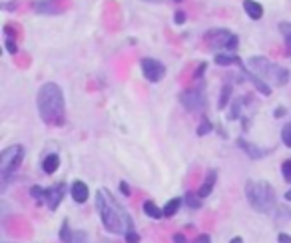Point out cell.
<instances>
[{
  "label": "cell",
  "instance_id": "14",
  "mask_svg": "<svg viewBox=\"0 0 291 243\" xmlns=\"http://www.w3.org/2000/svg\"><path fill=\"white\" fill-rule=\"evenodd\" d=\"M58 168H60V155H58V153H48V155H44V159H42V172H44V174L52 176V174L58 172Z\"/></svg>",
  "mask_w": 291,
  "mask_h": 243
},
{
  "label": "cell",
  "instance_id": "38",
  "mask_svg": "<svg viewBox=\"0 0 291 243\" xmlns=\"http://www.w3.org/2000/svg\"><path fill=\"white\" fill-rule=\"evenodd\" d=\"M174 243H188V239L181 235V233H175V235H174Z\"/></svg>",
  "mask_w": 291,
  "mask_h": 243
},
{
  "label": "cell",
  "instance_id": "7",
  "mask_svg": "<svg viewBox=\"0 0 291 243\" xmlns=\"http://www.w3.org/2000/svg\"><path fill=\"white\" fill-rule=\"evenodd\" d=\"M140 68H142L144 78L148 80L150 84H158L160 80H164V76H166V66L156 58H142Z\"/></svg>",
  "mask_w": 291,
  "mask_h": 243
},
{
  "label": "cell",
  "instance_id": "23",
  "mask_svg": "<svg viewBox=\"0 0 291 243\" xmlns=\"http://www.w3.org/2000/svg\"><path fill=\"white\" fill-rule=\"evenodd\" d=\"M211 130H213L211 122H209V120H207V118L204 116V118H202V122H200V126H198V130H196V134H198L200 138H204V136H207V134H209Z\"/></svg>",
  "mask_w": 291,
  "mask_h": 243
},
{
  "label": "cell",
  "instance_id": "43",
  "mask_svg": "<svg viewBox=\"0 0 291 243\" xmlns=\"http://www.w3.org/2000/svg\"><path fill=\"white\" fill-rule=\"evenodd\" d=\"M6 243H8V241H6Z\"/></svg>",
  "mask_w": 291,
  "mask_h": 243
},
{
  "label": "cell",
  "instance_id": "16",
  "mask_svg": "<svg viewBox=\"0 0 291 243\" xmlns=\"http://www.w3.org/2000/svg\"><path fill=\"white\" fill-rule=\"evenodd\" d=\"M213 62L217 64V66H243L241 64V58L239 56H235L233 52H220V54H215V58H213Z\"/></svg>",
  "mask_w": 291,
  "mask_h": 243
},
{
  "label": "cell",
  "instance_id": "41",
  "mask_svg": "<svg viewBox=\"0 0 291 243\" xmlns=\"http://www.w3.org/2000/svg\"><path fill=\"white\" fill-rule=\"evenodd\" d=\"M283 197H285V201H291V189H287V193Z\"/></svg>",
  "mask_w": 291,
  "mask_h": 243
},
{
  "label": "cell",
  "instance_id": "20",
  "mask_svg": "<svg viewBox=\"0 0 291 243\" xmlns=\"http://www.w3.org/2000/svg\"><path fill=\"white\" fill-rule=\"evenodd\" d=\"M232 90H233L232 84H224V88H222V92H220V100H217V110L228 108V104H230V100H232Z\"/></svg>",
  "mask_w": 291,
  "mask_h": 243
},
{
  "label": "cell",
  "instance_id": "22",
  "mask_svg": "<svg viewBox=\"0 0 291 243\" xmlns=\"http://www.w3.org/2000/svg\"><path fill=\"white\" fill-rule=\"evenodd\" d=\"M271 215H273V219L277 223H283V221H289L291 219V210L289 208H283V206H277Z\"/></svg>",
  "mask_w": 291,
  "mask_h": 243
},
{
  "label": "cell",
  "instance_id": "13",
  "mask_svg": "<svg viewBox=\"0 0 291 243\" xmlns=\"http://www.w3.org/2000/svg\"><path fill=\"white\" fill-rule=\"evenodd\" d=\"M34 10L38 14H58V12H62V8L56 4V0H38V2H34Z\"/></svg>",
  "mask_w": 291,
  "mask_h": 243
},
{
  "label": "cell",
  "instance_id": "35",
  "mask_svg": "<svg viewBox=\"0 0 291 243\" xmlns=\"http://www.w3.org/2000/svg\"><path fill=\"white\" fill-rule=\"evenodd\" d=\"M120 191H122L126 197H130V195H132V189H130V185H128L126 182H120Z\"/></svg>",
  "mask_w": 291,
  "mask_h": 243
},
{
  "label": "cell",
  "instance_id": "17",
  "mask_svg": "<svg viewBox=\"0 0 291 243\" xmlns=\"http://www.w3.org/2000/svg\"><path fill=\"white\" fill-rule=\"evenodd\" d=\"M215 180H217V172L215 170H209L207 172V176H205V182L202 183V187L198 189V193H200V197H207V195H211V191H213V185H215Z\"/></svg>",
  "mask_w": 291,
  "mask_h": 243
},
{
  "label": "cell",
  "instance_id": "33",
  "mask_svg": "<svg viewBox=\"0 0 291 243\" xmlns=\"http://www.w3.org/2000/svg\"><path fill=\"white\" fill-rule=\"evenodd\" d=\"M205 68H207V64H205V62H202V64H200V68L196 70V74H194V78H196V80H202V76H204V72H205Z\"/></svg>",
  "mask_w": 291,
  "mask_h": 243
},
{
  "label": "cell",
  "instance_id": "3",
  "mask_svg": "<svg viewBox=\"0 0 291 243\" xmlns=\"http://www.w3.org/2000/svg\"><path fill=\"white\" fill-rule=\"evenodd\" d=\"M245 197L249 201V206L256 210L258 213H273L277 208V201H275V191L271 187V183L267 182H256V180H249L245 183Z\"/></svg>",
  "mask_w": 291,
  "mask_h": 243
},
{
  "label": "cell",
  "instance_id": "40",
  "mask_svg": "<svg viewBox=\"0 0 291 243\" xmlns=\"http://www.w3.org/2000/svg\"><path fill=\"white\" fill-rule=\"evenodd\" d=\"M230 243H243V239L239 237V235H235V237H232V241Z\"/></svg>",
  "mask_w": 291,
  "mask_h": 243
},
{
  "label": "cell",
  "instance_id": "9",
  "mask_svg": "<svg viewBox=\"0 0 291 243\" xmlns=\"http://www.w3.org/2000/svg\"><path fill=\"white\" fill-rule=\"evenodd\" d=\"M64 195H66V183L64 182H58V183H54V185H50V187L44 189V204L48 206L50 212H56L58 206L62 204Z\"/></svg>",
  "mask_w": 291,
  "mask_h": 243
},
{
  "label": "cell",
  "instance_id": "12",
  "mask_svg": "<svg viewBox=\"0 0 291 243\" xmlns=\"http://www.w3.org/2000/svg\"><path fill=\"white\" fill-rule=\"evenodd\" d=\"M70 195H72V199H74L76 204H86L88 197H90V189H88V185L84 182L76 180V182H72V185H70Z\"/></svg>",
  "mask_w": 291,
  "mask_h": 243
},
{
  "label": "cell",
  "instance_id": "10",
  "mask_svg": "<svg viewBox=\"0 0 291 243\" xmlns=\"http://www.w3.org/2000/svg\"><path fill=\"white\" fill-rule=\"evenodd\" d=\"M235 146H237L239 150H243L251 159H263V157L269 155L271 150H273V148H260V146H256V144H249V142L243 140V138H239V140L235 142Z\"/></svg>",
  "mask_w": 291,
  "mask_h": 243
},
{
  "label": "cell",
  "instance_id": "25",
  "mask_svg": "<svg viewBox=\"0 0 291 243\" xmlns=\"http://www.w3.org/2000/svg\"><path fill=\"white\" fill-rule=\"evenodd\" d=\"M70 243H90V237H88V233L84 229H78V231L72 233Z\"/></svg>",
  "mask_w": 291,
  "mask_h": 243
},
{
  "label": "cell",
  "instance_id": "15",
  "mask_svg": "<svg viewBox=\"0 0 291 243\" xmlns=\"http://www.w3.org/2000/svg\"><path fill=\"white\" fill-rule=\"evenodd\" d=\"M243 10L251 20H260L263 16V6L256 0H243Z\"/></svg>",
  "mask_w": 291,
  "mask_h": 243
},
{
  "label": "cell",
  "instance_id": "24",
  "mask_svg": "<svg viewBox=\"0 0 291 243\" xmlns=\"http://www.w3.org/2000/svg\"><path fill=\"white\" fill-rule=\"evenodd\" d=\"M72 233H74V231L70 229V225H68V219H64V221H62V227H60V233H58L60 241H62V243H70V239H72Z\"/></svg>",
  "mask_w": 291,
  "mask_h": 243
},
{
  "label": "cell",
  "instance_id": "2",
  "mask_svg": "<svg viewBox=\"0 0 291 243\" xmlns=\"http://www.w3.org/2000/svg\"><path fill=\"white\" fill-rule=\"evenodd\" d=\"M36 106H38L40 120L48 126H62L66 120V102L64 92L56 82H46L40 86L36 94Z\"/></svg>",
  "mask_w": 291,
  "mask_h": 243
},
{
  "label": "cell",
  "instance_id": "18",
  "mask_svg": "<svg viewBox=\"0 0 291 243\" xmlns=\"http://www.w3.org/2000/svg\"><path fill=\"white\" fill-rule=\"evenodd\" d=\"M142 210H144V213H146V215L152 217V219H162V217H166V215H164V210H160L152 199L144 201V204H142Z\"/></svg>",
  "mask_w": 291,
  "mask_h": 243
},
{
  "label": "cell",
  "instance_id": "29",
  "mask_svg": "<svg viewBox=\"0 0 291 243\" xmlns=\"http://www.w3.org/2000/svg\"><path fill=\"white\" fill-rule=\"evenodd\" d=\"M279 32L283 34V38L291 44V22H279Z\"/></svg>",
  "mask_w": 291,
  "mask_h": 243
},
{
  "label": "cell",
  "instance_id": "11",
  "mask_svg": "<svg viewBox=\"0 0 291 243\" xmlns=\"http://www.w3.org/2000/svg\"><path fill=\"white\" fill-rule=\"evenodd\" d=\"M239 70H241V72L245 74V78L249 80L251 84H253V88H256V90H258L260 94H263V96H269V94H271V86H269V84L265 82L263 78H260V76H258L256 72H251V70H249L247 66H239Z\"/></svg>",
  "mask_w": 291,
  "mask_h": 243
},
{
  "label": "cell",
  "instance_id": "37",
  "mask_svg": "<svg viewBox=\"0 0 291 243\" xmlns=\"http://www.w3.org/2000/svg\"><path fill=\"white\" fill-rule=\"evenodd\" d=\"M277 241L279 243H291V235L289 233H279L277 235Z\"/></svg>",
  "mask_w": 291,
  "mask_h": 243
},
{
  "label": "cell",
  "instance_id": "8",
  "mask_svg": "<svg viewBox=\"0 0 291 243\" xmlns=\"http://www.w3.org/2000/svg\"><path fill=\"white\" fill-rule=\"evenodd\" d=\"M179 104L184 106L188 112H202L205 108V98L202 88H188L179 94Z\"/></svg>",
  "mask_w": 291,
  "mask_h": 243
},
{
  "label": "cell",
  "instance_id": "31",
  "mask_svg": "<svg viewBox=\"0 0 291 243\" xmlns=\"http://www.w3.org/2000/svg\"><path fill=\"white\" fill-rule=\"evenodd\" d=\"M4 48H6L8 54H16V52H18V44L14 42L12 38H6V40H4Z\"/></svg>",
  "mask_w": 291,
  "mask_h": 243
},
{
  "label": "cell",
  "instance_id": "19",
  "mask_svg": "<svg viewBox=\"0 0 291 243\" xmlns=\"http://www.w3.org/2000/svg\"><path fill=\"white\" fill-rule=\"evenodd\" d=\"M184 201H186V206L190 208V210H202V204H204V197H200V193L196 191H188L186 195H184Z\"/></svg>",
  "mask_w": 291,
  "mask_h": 243
},
{
  "label": "cell",
  "instance_id": "21",
  "mask_svg": "<svg viewBox=\"0 0 291 243\" xmlns=\"http://www.w3.org/2000/svg\"><path fill=\"white\" fill-rule=\"evenodd\" d=\"M181 201H184L181 197H172V199L168 201V204L162 208V210H164V215H166V217L175 215V213H177V210H179V206H181Z\"/></svg>",
  "mask_w": 291,
  "mask_h": 243
},
{
  "label": "cell",
  "instance_id": "26",
  "mask_svg": "<svg viewBox=\"0 0 291 243\" xmlns=\"http://www.w3.org/2000/svg\"><path fill=\"white\" fill-rule=\"evenodd\" d=\"M44 189H46V187L32 185V187H30V195H32L36 201H38V204H42V201H44Z\"/></svg>",
  "mask_w": 291,
  "mask_h": 243
},
{
  "label": "cell",
  "instance_id": "5",
  "mask_svg": "<svg viewBox=\"0 0 291 243\" xmlns=\"http://www.w3.org/2000/svg\"><path fill=\"white\" fill-rule=\"evenodd\" d=\"M22 157H24V148L14 144V146H8L0 152V178H2V189L6 187V182L16 174V170L20 168L22 164Z\"/></svg>",
  "mask_w": 291,
  "mask_h": 243
},
{
  "label": "cell",
  "instance_id": "4",
  "mask_svg": "<svg viewBox=\"0 0 291 243\" xmlns=\"http://www.w3.org/2000/svg\"><path fill=\"white\" fill-rule=\"evenodd\" d=\"M247 68L251 72H256L260 78H263L265 82L273 84V86H285L289 82V70L287 68H281L279 64L267 60L265 56H253L247 60Z\"/></svg>",
  "mask_w": 291,
  "mask_h": 243
},
{
  "label": "cell",
  "instance_id": "32",
  "mask_svg": "<svg viewBox=\"0 0 291 243\" xmlns=\"http://www.w3.org/2000/svg\"><path fill=\"white\" fill-rule=\"evenodd\" d=\"M124 239H126V243H140V233L138 231H134V229H130L126 235H124Z\"/></svg>",
  "mask_w": 291,
  "mask_h": 243
},
{
  "label": "cell",
  "instance_id": "39",
  "mask_svg": "<svg viewBox=\"0 0 291 243\" xmlns=\"http://www.w3.org/2000/svg\"><path fill=\"white\" fill-rule=\"evenodd\" d=\"M287 114V110L283 108V106H279V108H275V118H283Z\"/></svg>",
  "mask_w": 291,
  "mask_h": 243
},
{
  "label": "cell",
  "instance_id": "6",
  "mask_svg": "<svg viewBox=\"0 0 291 243\" xmlns=\"http://www.w3.org/2000/svg\"><path fill=\"white\" fill-rule=\"evenodd\" d=\"M205 42L213 50L233 52L237 48V44H239V38H237V34H233L228 28H213V30L205 32Z\"/></svg>",
  "mask_w": 291,
  "mask_h": 243
},
{
  "label": "cell",
  "instance_id": "36",
  "mask_svg": "<svg viewBox=\"0 0 291 243\" xmlns=\"http://www.w3.org/2000/svg\"><path fill=\"white\" fill-rule=\"evenodd\" d=\"M196 243H211V237H209L207 233H202V235H198Z\"/></svg>",
  "mask_w": 291,
  "mask_h": 243
},
{
  "label": "cell",
  "instance_id": "27",
  "mask_svg": "<svg viewBox=\"0 0 291 243\" xmlns=\"http://www.w3.org/2000/svg\"><path fill=\"white\" fill-rule=\"evenodd\" d=\"M281 142H283L287 148H291V124H285V126L281 128Z\"/></svg>",
  "mask_w": 291,
  "mask_h": 243
},
{
  "label": "cell",
  "instance_id": "28",
  "mask_svg": "<svg viewBox=\"0 0 291 243\" xmlns=\"http://www.w3.org/2000/svg\"><path fill=\"white\" fill-rule=\"evenodd\" d=\"M245 100H235L233 102V108H232V114H230V120H237L241 118V106H243Z\"/></svg>",
  "mask_w": 291,
  "mask_h": 243
},
{
  "label": "cell",
  "instance_id": "42",
  "mask_svg": "<svg viewBox=\"0 0 291 243\" xmlns=\"http://www.w3.org/2000/svg\"><path fill=\"white\" fill-rule=\"evenodd\" d=\"M174 2H181V0H174Z\"/></svg>",
  "mask_w": 291,
  "mask_h": 243
},
{
  "label": "cell",
  "instance_id": "30",
  "mask_svg": "<svg viewBox=\"0 0 291 243\" xmlns=\"http://www.w3.org/2000/svg\"><path fill=\"white\" fill-rule=\"evenodd\" d=\"M281 176L285 182H291V159H285L281 164Z\"/></svg>",
  "mask_w": 291,
  "mask_h": 243
},
{
  "label": "cell",
  "instance_id": "1",
  "mask_svg": "<svg viewBox=\"0 0 291 243\" xmlns=\"http://www.w3.org/2000/svg\"><path fill=\"white\" fill-rule=\"evenodd\" d=\"M96 212L106 231H110L114 235H126L130 229H134L132 215L120 206V201L106 187L96 191Z\"/></svg>",
  "mask_w": 291,
  "mask_h": 243
},
{
  "label": "cell",
  "instance_id": "34",
  "mask_svg": "<svg viewBox=\"0 0 291 243\" xmlns=\"http://www.w3.org/2000/svg\"><path fill=\"white\" fill-rule=\"evenodd\" d=\"M174 22H175V24H184V22H186V14L181 12V10L175 12V14H174Z\"/></svg>",
  "mask_w": 291,
  "mask_h": 243
}]
</instances>
